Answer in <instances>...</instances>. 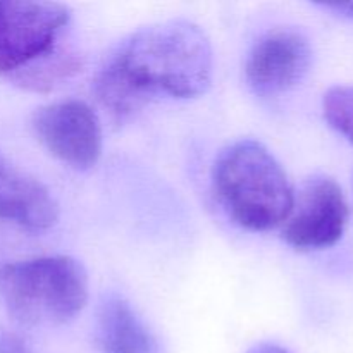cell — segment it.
<instances>
[{
    "mask_svg": "<svg viewBox=\"0 0 353 353\" xmlns=\"http://www.w3.org/2000/svg\"><path fill=\"white\" fill-rule=\"evenodd\" d=\"M209 37L186 19L155 23L131 33L97 74L95 95L126 117L157 97L195 99L212 83Z\"/></svg>",
    "mask_w": 353,
    "mask_h": 353,
    "instance_id": "cell-1",
    "label": "cell"
},
{
    "mask_svg": "<svg viewBox=\"0 0 353 353\" xmlns=\"http://www.w3.org/2000/svg\"><path fill=\"white\" fill-rule=\"evenodd\" d=\"M212 185L228 217L248 231L283 226L295 200L285 169L255 140L236 141L221 152Z\"/></svg>",
    "mask_w": 353,
    "mask_h": 353,
    "instance_id": "cell-2",
    "label": "cell"
},
{
    "mask_svg": "<svg viewBox=\"0 0 353 353\" xmlns=\"http://www.w3.org/2000/svg\"><path fill=\"white\" fill-rule=\"evenodd\" d=\"M0 300L24 326H62L88 302V272L68 255L7 262L0 265Z\"/></svg>",
    "mask_w": 353,
    "mask_h": 353,
    "instance_id": "cell-3",
    "label": "cell"
},
{
    "mask_svg": "<svg viewBox=\"0 0 353 353\" xmlns=\"http://www.w3.org/2000/svg\"><path fill=\"white\" fill-rule=\"evenodd\" d=\"M69 19L64 3L0 0V72L10 78L52 54Z\"/></svg>",
    "mask_w": 353,
    "mask_h": 353,
    "instance_id": "cell-4",
    "label": "cell"
},
{
    "mask_svg": "<svg viewBox=\"0 0 353 353\" xmlns=\"http://www.w3.org/2000/svg\"><path fill=\"white\" fill-rule=\"evenodd\" d=\"M347 221L348 203L341 186L333 178L314 176L295 195L283 223V240L296 250L333 247L343 236Z\"/></svg>",
    "mask_w": 353,
    "mask_h": 353,
    "instance_id": "cell-5",
    "label": "cell"
},
{
    "mask_svg": "<svg viewBox=\"0 0 353 353\" xmlns=\"http://www.w3.org/2000/svg\"><path fill=\"white\" fill-rule=\"evenodd\" d=\"M33 130L40 143L69 168L85 171L102 155V124L81 100H62L38 109Z\"/></svg>",
    "mask_w": 353,
    "mask_h": 353,
    "instance_id": "cell-6",
    "label": "cell"
},
{
    "mask_svg": "<svg viewBox=\"0 0 353 353\" xmlns=\"http://www.w3.org/2000/svg\"><path fill=\"white\" fill-rule=\"evenodd\" d=\"M312 64V47L293 28H274L262 34L248 52L245 78L257 95L272 97L295 88Z\"/></svg>",
    "mask_w": 353,
    "mask_h": 353,
    "instance_id": "cell-7",
    "label": "cell"
},
{
    "mask_svg": "<svg viewBox=\"0 0 353 353\" xmlns=\"http://www.w3.org/2000/svg\"><path fill=\"white\" fill-rule=\"evenodd\" d=\"M0 217L28 231H47L57 223L59 205L47 186L0 154Z\"/></svg>",
    "mask_w": 353,
    "mask_h": 353,
    "instance_id": "cell-8",
    "label": "cell"
},
{
    "mask_svg": "<svg viewBox=\"0 0 353 353\" xmlns=\"http://www.w3.org/2000/svg\"><path fill=\"white\" fill-rule=\"evenodd\" d=\"M95 338L103 353H157V340L128 300L109 293L97 310Z\"/></svg>",
    "mask_w": 353,
    "mask_h": 353,
    "instance_id": "cell-9",
    "label": "cell"
},
{
    "mask_svg": "<svg viewBox=\"0 0 353 353\" xmlns=\"http://www.w3.org/2000/svg\"><path fill=\"white\" fill-rule=\"evenodd\" d=\"M81 68L79 55L59 45L52 54L10 76L16 85L31 92H50L71 79Z\"/></svg>",
    "mask_w": 353,
    "mask_h": 353,
    "instance_id": "cell-10",
    "label": "cell"
},
{
    "mask_svg": "<svg viewBox=\"0 0 353 353\" xmlns=\"http://www.w3.org/2000/svg\"><path fill=\"white\" fill-rule=\"evenodd\" d=\"M323 110L327 124L353 143V86H333L327 90Z\"/></svg>",
    "mask_w": 353,
    "mask_h": 353,
    "instance_id": "cell-11",
    "label": "cell"
},
{
    "mask_svg": "<svg viewBox=\"0 0 353 353\" xmlns=\"http://www.w3.org/2000/svg\"><path fill=\"white\" fill-rule=\"evenodd\" d=\"M0 353H31L17 334L0 327Z\"/></svg>",
    "mask_w": 353,
    "mask_h": 353,
    "instance_id": "cell-12",
    "label": "cell"
},
{
    "mask_svg": "<svg viewBox=\"0 0 353 353\" xmlns=\"http://www.w3.org/2000/svg\"><path fill=\"white\" fill-rule=\"evenodd\" d=\"M324 9L333 10L338 16L348 17V19H353V2H343V3H324Z\"/></svg>",
    "mask_w": 353,
    "mask_h": 353,
    "instance_id": "cell-13",
    "label": "cell"
},
{
    "mask_svg": "<svg viewBox=\"0 0 353 353\" xmlns=\"http://www.w3.org/2000/svg\"><path fill=\"white\" fill-rule=\"evenodd\" d=\"M245 353H290L286 348H283L281 345L276 343H257L254 347L248 348Z\"/></svg>",
    "mask_w": 353,
    "mask_h": 353,
    "instance_id": "cell-14",
    "label": "cell"
}]
</instances>
